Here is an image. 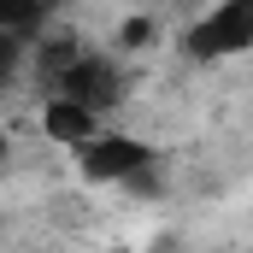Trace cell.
<instances>
[{"mask_svg": "<svg viewBox=\"0 0 253 253\" xmlns=\"http://www.w3.org/2000/svg\"><path fill=\"white\" fill-rule=\"evenodd\" d=\"M159 165V147L129 135V129H100L88 147H77V177L94 183V189H124L135 171Z\"/></svg>", "mask_w": 253, "mask_h": 253, "instance_id": "6da1fadb", "label": "cell"}, {"mask_svg": "<svg viewBox=\"0 0 253 253\" xmlns=\"http://www.w3.org/2000/svg\"><path fill=\"white\" fill-rule=\"evenodd\" d=\"M183 47H189V59H200V65L253 53V0H218L206 18H194V24H189Z\"/></svg>", "mask_w": 253, "mask_h": 253, "instance_id": "7a4b0ae2", "label": "cell"}, {"mask_svg": "<svg viewBox=\"0 0 253 253\" xmlns=\"http://www.w3.org/2000/svg\"><path fill=\"white\" fill-rule=\"evenodd\" d=\"M6 159H12V135L0 129V165H6Z\"/></svg>", "mask_w": 253, "mask_h": 253, "instance_id": "9c48e42d", "label": "cell"}, {"mask_svg": "<svg viewBox=\"0 0 253 253\" xmlns=\"http://www.w3.org/2000/svg\"><path fill=\"white\" fill-rule=\"evenodd\" d=\"M53 94H71V100H83V106L106 112V106H118V100H124V71L106 59V53H83V59L53 83Z\"/></svg>", "mask_w": 253, "mask_h": 253, "instance_id": "3957f363", "label": "cell"}, {"mask_svg": "<svg viewBox=\"0 0 253 253\" xmlns=\"http://www.w3.org/2000/svg\"><path fill=\"white\" fill-rule=\"evenodd\" d=\"M24 53H30V42H24V36H0V88H6L12 77H18Z\"/></svg>", "mask_w": 253, "mask_h": 253, "instance_id": "52a82bcc", "label": "cell"}, {"mask_svg": "<svg viewBox=\"0 0 253 253\" xmlns=\"http://www.w3.org/2000/svg\"><path fill=\"white\" fill-rule=\"evenodd\" d=\"M30 53H36V77L53 88L65 71H71V65L88 53V47H83V36H71V30H65V36H59V30H42V36L30 42Z\"/></svg>", "mask_w": 253, "mask_h": 253, "instance_id": "5b68a950", "label": "cell"}, {"mask_svg": "<svg viewBox=\"0 0 253 253\" xmlns=\"http://www.w3.org/2000/svg\"><path fill=\"white\" fill-rule=\"evenodd\" d=\"M53 18V0H0V36H24L36 42Z\"/></svg>", "mask_w": 253, "mask_h": 253, "instance_id": "8992f818", "label": "cell"}, {"mask_svg": "<svg viewBox=\"0 0 253 253\" xmlns=\"http://www.w3.org/2000/svg\"><path fill=\"white\" fill-rule=\"evenodd\" d=\"M36 124H42V135H47V141H59V147H71V153H77V147H88V141L106 129L94 106H83V100H71V94H53V88L42 94Z\"/></svg>", "mask_w": 253, "mask_h": 253, "instance_id": "277c9868", "label": "cell"}, {"mask_svg": "<svg viewBox=\"0 0 253 253\" xmlns=\"http://www.w3.org/2000/svg\"><path fill=\"white\" fill-rule=\"evenodd\" d=\"M147 36H153V24H147V18H129L124 30H118V47H141Z\"/></svg>", "mask_w": 253, "mask_h": 253, "instance_id": "ba28073f", "label": "cell"}]
</instances>
